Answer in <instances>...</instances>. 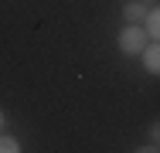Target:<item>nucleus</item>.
<instances>
[{
  "label": "nucleus",
  "instance_id": "1",
  "mask_svg": "<svg viewBox=\"0 0 160 153\" xmlns=\"http://www.w3.org/2000/svg\"><path fill=\"white\" fill-rule=\"evenodd\" d=\"M147 37H150L147 27H140V24H126L123 34H119V51H123V55H140V51L150 44Z\"/></svg>",
  "mask_w": 160,
  "mask_h": 153
},
{
  "label": "nucleus",
  "instance_id": "4",
  "mask_svg": "<svg viewBox=\"0 0 160 153\" xmlns=\"http://www.w3.org/2000/svg\"><path fill=\"white\" fill-rule=\"evenodd\" d=\"M147 34H150L153 41H160V7L147 10Z\"/></svg>",
  "mask_w": 160,
  "mask_h": 153
},
{
  "label": "nucleus",
  "instance_id": "6",
  "mask_svg": "<svg viewBox=\"0 0 160 153\" xmlns=\"http://www.w3.org/2000/svg\"><path fill=\"white\" fill-rule=\"evenodd\" d=\"M150 136H153V140H160V122H153V129H150Z\"/></svg>",
  "mask_w": 160,
  "mask_h": 153
},
{
  "label": "nucleus",
  "instance_id": "7",
  "mask_svg": "<svg viewBox=\"0 0 160 153\" xmlns=\"http://www.w3.org/2000/svg\"><path fill=\"white\" fill-rule=\"evenodd\" d=\"M0 126H3V112H0Z\"/></svg>",
  "mask_w": 160,
  "mask_h": 153
},
{
  "label": "nucleus",
  "instance_id": "2",
  "mask_svg": "<svg viewBox=\"0 0 160 153\" xmlns=\"http://www.w3.org/2000/svg\"><path fill=\"white\" fill-rule=\"evenodd\" d=\"M143 68L150 72V75H160V41H153V44H147L143 51Z\"/></svg>",
  "mask_w": 160,
  "mask_h": 153
},
{
  "label": "nucleus",
  "instance_id": "5",
  "mask_svg": "<svg viewBox=\"0 0 160 153\" xmlns=\"http://www.w3.org/2000/svg\"><path fill=\"white\" fill-rule=\"evenodd\" d=\"M17 150H21V143L14 136H0V153H17Z\"/></svg>",
  "mask_w": 160,
  "mask_h": 153
},
{
  "label": "nucleus",
  "instance_id": "3",
  "mask_svg": "<svg viewBox=\"0 0 160 153\" xmlns=\"http://www.w3.org/2000/svg\"><path fill=\"white\" fill-rule=\"evenodd\" d=\"M123 17H126L129 24H140V21H147V7L140 0H129L126 7H123Z\"/></svg>",
  "mask_w": 160,
  "mask_h": 153
}]
</instances>
